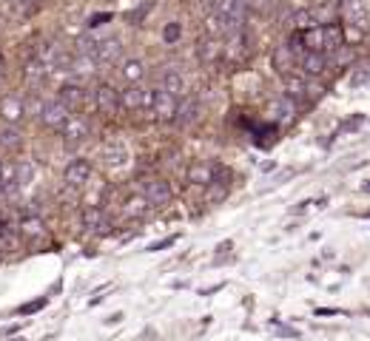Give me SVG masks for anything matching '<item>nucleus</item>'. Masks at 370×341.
Returning a JSON list of instances; mask_svg holds the SVG:
<instances>
[{
  "mask_svg": "<svg viewBox=\"0 0 370 341\" xmlns=\"http://www.w3.org/2000/svg\"><path fill=\"white\" fill-rule=\"evenodd\" d=\"M179 35H182L179 23H168V26L162 29V37H165V43H176V40H179Z\"/></svg>",
  "mask_w": 370,
  "mask_h": 341,
  "instance_id": "29",
  "label": "nucleus"
},
{
  "mask_svg": "<svg viewBox=\"0 0 370 341\" xmlns=\"http://www.w3.org/2000/svg\"><path fill=\"white\" fill-rule=\"evenodd\" d=\"M108 18H111V15H97V18H91V26H100V23L108 21Z\"/></svg>",
  "mask_w": 370,
  "mask_h": 341,
  "instance_id": "34",
  "label": "nucleus"
},
{
  "mask_svg": "<svg viewBox=\"0 0 370 341\" xmlns=\"http://www.w3.org/2000/svg\"><path fill=\"white\" fill-rule=\"evenodd\" d=\"M271 63H274V69L285 77V74H293V71L299 69V54L291 49V43H285V46H276V49H274Z\"/></svg>",
  "mask_w": 370,
  "mask_h": 341,
  "instance_id": "8",
  "label": "nucleus"
},
{
  "mask_svg": "<svg viewBox=\"0 0 370 341\" xmlns=\"http://www.w3.org/2000/svg\"><path fill=\"white\" fill-rule=\"evenodd\" d=\"M174 242H176V239H174V236H171V239H162V242H154V245H151V248H148V250H151V253H154V250H162V248H168V245H174Z\"/></svg>",
  "mask_w": 370,
  "mask_h": 341,
  "instance_id": "33",
  "label": "nucleus"
},
{
  "mask_svg": "<svg viewBox=\"0 0 370 341\" xmlns=\"http://www.w3.org/2000/svg\"><path fill=\"white\" fill-rule=\"evenodd\" d=\"M302 43L305 52H325V29L322 26H310L302 32Z\"/></svg>",
  "mask_w": 370,
  "mask_h": 341,
  "instance_id": "21",
  "label": "nucleus"
},
{
  "mask_svg": "<svg viewBox=\"0 0 370 341\" xmlns=\"http://www.w3.org/2000/svg\"><path fill=\"white\" fill-rule=\"evenodd\" d=\"M94 103H97L100 114H106V117H114V114L123 108V97H120V91H117L114 86H108V83H100V86H97V91H94Z\"/></svg>",
  "mask_w": 370,
  "mask_h": 341,
  "instance_id": "4",
  "label": "nucleus"
},
{
  "mask_svg": "<svg viewBox=\"0 0 370 341\" xmlns=\"http://www.w3.org/2000/svg\"><path fill=\"white\" fill-rule=\"evenodd\" d=\"M97 66H100V63H97L91 54H80V57L69 66V71H72L74 77H91V71H94Z\"/></svg>",
  "mask_w": 370,
  "mask_h": 341,
  "instance_id": "25",
  "label": "nucleus"
},
{
  "mask_svg": "<svg viewBox=\"0 0 370 341\" xmlns=\"http://www.w3.org/2000/svg\"><path fill=\"white\" fill-rule=\"evenodd\" d=\"M21 231H23L26 236H43V233H46V231H43V222H40V219H23Z\"/></svg>",
  "mask_w": 370,
  "mask_h": 341,
  "instance_id": "28",
  "label": "nucleus"
},
{
  "mask_svg": "<svg viewBox=\"0 0 370 341\" xmlns=\"http://www.w3.org/2000/svg\"><path fill=\"white\" fill-rule=\"evenodd\" d=\"M57 100H63L72 111H77V108H83V105H86V88H83L80 83H66V86H60Z\"/></svg>",
  "mask_w": 370,
  "mask_h": 341,
  "instance_id": "15",
  "label": "nucleus"
},
{
  "mask_svg": "<svg viewBox=\"0 0 370 341\" xmlns=\"http://www.w3.org/2000/svg\"><path fill=\"white\" fill-rule=\"evenodd\" d=\"M123 57V43L117 37H103L97 40V49H94V60L97 63H114Z\"/></svg>",
  "mask_w": 370,
  "mask_h": 341,
  "instance_id": "12",
  "label": "nucleus"
},
{
  "mask_svg": "<svg viewBox=\"0 0 370 341\" xmlns=\"http://www.w3.org/2000/svg\"><path fill=\"white\" fill-rule=\"evenodd\" d=\"M83 225H86L91 233H97V236L111 233V222H108V216H106L100 208H94V205L83 211Z\"/></svg>",
  "mask_w": 370,
  "mask_h": 341,
  "instance_id": "13",
  "label": "nucleus"
},
{
  "mask_svg": "<svg viewBox=\"0 0 370 341\" xmlns=\"http://www.w3.org/2000/svg\"><path fill=\"white\" fill-rule=\"evenodd\" d=\"M299 69H302L305 77H319L327 69V54L325 52H305L299 57Z\"/></svg>",
  "mask_w": 370,
  "mask_h": 341,
  "instance_id": "11",
  "label": "nucleus"
},
{
  "mask_svg": "<svg viewBox=\"0 0 370 341\" xmlns=\"http://www.w3.org/2000/svg\"><path fill=\"white\" fill-rule=\"evenodd\" d=\"M0 77H4V60H0Z\"/></svg>",
  "mask_w": 370,
  "mask_h": 341,
  "instance_id": "36",
  "label": "nucleus"
},
{
  "mask_svg": "<svg viewBox=\"0 0 370 341\" xmlns=\"http://www.w3.org/2000/svg\"><path fill=\"white\" fill-rule=\"evenodd\" d=\"M103 159H106V165L108 168H123L125 162H128V151H125V145H120V142H114V145H108L106 151H103Z\"/></svg>",
  "mask_w": 370,
  "mask_h": 341,
  "instance_id": "23",
  "label": "nucleus"
},
{
  "mask_svg": "<svg viewBox=\"0 0 370 341\" xmlns=\"http://www.w3.org/2000/svg\"><path fill=\"white\" fill-rule=\"evenodd\" d=\"M63 180H66V185H72V188H83V185H89V180H91V165H89L86 159H74V162H69L66 170H63Z\"/></svg>",
  "mask_w": 370,
  "mask_h": 341,
  "instance_id": "9",
  "label": "nucleus"
},
{
  "mask_svg": "<svg viewBox=\"0 0 370 341\" xmlns=\"http://www.w3.org/2000/svg\"><path fill=\"white\" fill-rule=\"evenodd\" d=\"M197 117H200V103L194 97H185L182 105H179V111H176V122L191 125V122H197Z\"/></svg>",
  "mask_w": 370,
  "mask_h": 341,
  "instance_id": "22",
  "label": "nucleus"
},
{
  "mask_svg": "<svg viewBox=\"0 0 370 341\" xmlns=\"http://www.w3.org/2000/svg\"><path fill=\"white\" fill-rule=\"evenodd\" d=\"M120 74H123V80H125L128 86H134V83H142V80H145V63H142V60H137V57H131V60H123V66H120Z\"/></svg>",
  "mask_w": 370,
  "mask_h": 341,
  "instance_id": "20",
  "label": "nucleus"
},
{
  "mask_svg": "<svg viewBox=\"0 0 370 341\" xmlns=\"http://www.w3.org/2000/svg\"><path fill=\"white\" fill-rule=\"evenodd\" d=\"M72 114H74V111H72L63 100L55 97V100L43 103V108H40V122H43L46 128H57V131H60V128L72 120Z\"/></svg>",
  "mask_w": 370,
  "mask_h": 341,
  "instance_id": "2",
  "label": "nucleus"
},
{
  "mask_svg": "<svg viewBox=\"0 0 370 341\" xmlns=\"http://www.w3.org/2000/svg\"><path fill=\"white\" fill-rule=\"evenodd\" d=\"M325 54H333L344 46V26L339 23H325Z\"/></svg>",
  "mask_w": 370,
  "mask_h": 341,
  "instance_id": "19",
  "label": "nucleus"
},
{
  "mask_svg": "<svg viewBox=\"0 0 370 341\" xmlns=\"http://www.w3.org/2000/svg\"><path fill=\"white\" fill-rule=\"evenodd\" d=\"M46 77H49V69H46L40 60L29 63V69H26V80H29V86H32V88H40V86L46 83Z\"/></svg>",
  "mask_w": 370,
  "mask_h": 341,
  "instance_id": "26",
  "label": "nucleus"
},
{
  "mask_svg": "<svg viewBox=\"0 0 370 341\" xmlns=\"http://www.w3.org/2000/svg\"><path fill=\"white\" fill-rule=\"evenodd\" d=\"M214 180H217V165H211V162H194L191 168H189V183L191 185H214Z\"/></svg>",
  "mask_w": 370,
  "mask_h": 341,
  "instance_id": "14",
  "label": "nucleus"
},
{
  "mask_svg": "<svg viewBox=\"0 0 370 341\" xmlns=\"http://www.w3.org/2000/svg\"><path fill=\"white\" fill-rule=\"evenodd\" d=\"M60 134H63V142H66V145H80V142H86V139L91 137V128H89V120L72 114V120L60 128Z\"/></svg>",
  "mask_w": 370,
  "mask_h": 341,
  "instance_id": "6",
  "label": "nucleus"
},
{
  "mask_svg": "<svg viewBox=\"0 0 370 341\" xmlns=\"http://www.w3.org/2000/svg\"><path fill=\"white\" fill-rule=\"evenodd\" d=\"M197 54H200V60H203V63L214 66L217 60H223V57H225V43H223L220 37L206 35V37L197 43Z\"/></svg>",
  "mask_w": 370,
  "mask_h": 341,
  "instance_id": "10",
  "label": "nucleus"
},
{
  "mask_svg": "<svg viewBox=\"0 0 370 341\" xmlns=\"http://www.w3.org/2000/svg\"><path fill=\"white\" fill-rule=\"evenodd\" d=\"M367 83H370V63L356 66L353 74H350V86H353V88H361V86H367Z\"/></svg>",
  "mask_w": 370,
  "mask_h": 341,
  "instance_id": "27",
  "label": "nucleus"
},
{
  "mask_svg": "<svg viewBox=\"0 0 370 341\" xmlns=\"http://www.w3.org/2000/svg\"><path fill=\"white\" fill-rule=\"evenodd\" d=\"M361 191H364V194H370V183H367V185H361Z\"/></svg>",
  "mask_w": 370,
  "mask_h": 341,
  "instance_id": "35",
  "label": "nucleus"
},
{
  "mask_svg": "<svg viewBox=\"0 0 370 341\" xmlns=\"http://www.w3.org/2000/svg\"><path fill=\"white\" fill-rule=\"evenodd\" d=\"M15 4L23 9V15H29V12H35L40 6V0H15Z\"/></svg>",
  "mask_w": 370,
  "mask_h": 341,
  "instance_id": "31",
  "label": "nucleus"
},
{
  "mask_svg": "<svg viewBox=\"0 0 370 341\" xmlns=\"http://www.w3.org/2000/svg\"><path fill=\"white\" fill-rule=\"evenodd\" d=\"M159 83H162V88L168 91V94H174V97H185V77H182V71H176V69H165L162 71V77H159Z\"/></svg>",
  "mask_w": 370,
  "mask_h": 341,
  "instance_id": "17",
  "label": "nucleus"
},
{
  "mask_svg": "<svg viewBox=\"0 0 370 341\" xmlns=\"http://www.w3.org/2000/svg\"><path fill=\"white\" fill-rule=\"evenodd\" d=\"M46 304V299H38V301H32V304H26V307H21V313H35V310H40Z\"/></svg>",
  "mask_w": 370,
  "mask_h": 341,
  "instance_id": "32",
  "label": "nucleus"
},
{
  "mask_svg": "<svg viewBox=\"0 0 370 341\" xmlns=\"http://www.w3.org/2000/svg\"><path fill=\"white\" fill-rule=\"evenodd\" d=\"M148 208H151V202L145 200V197H128L125 200V205H123V214L128 216V219H140V216H145L148 214Z\"/></svg>",
  "mask_w": 370,
  "mask_h": 341,
  "instance_id": "24",
  "label": "nucleus"
},
{
  "mask_svg": "<svg viewBox=\"0 0 370 341\" xmlns=\"http://www.w3.org/2000/svg\"><path fill=\"white\" fill-rule=\"evenodd\" d=\"M120 97H123V108L125 111H151V105H154V91L140 86V83H134L125 91H120Z\"/></svg>",
  "mask_w": 370,
  "mask_h": 341,
  "instance_id": "1",
  "label": "nucleus"
},
{
  "mask_svg": "<svg viewBox=\"0 0 370 341\" xmlns=\"http://www.w3.org/2000/svg\"><path fill=\"white\" fill-rule=\"evenodd\" d=\"M142 197L151 202V205H168L171 200H174V191H171V183H165V180H159V177H154V180H145V185H142Z\"/></svg>",
  "mask_w": 370,
  "mask_h": 341,
  "instance_id": "5",
  "label": "nucleus"
},
{
  "mask_svg": "<svg viewBox=\"0 0 370 341\" xmlns=\"http://www.w3.org/2000/svg\"><path fill=\"white\" fill-rule=\"evenodd\" d=\"M176 100H179V97L168 94L165 88H157V91H154V105H151L154 120H159V122L176 120V111H179V103H176Z\"/></svg>",
  "mask_w": 370,
  "mask_h": 341,
  "instance_id": "3",
  "label": "nucleus"
},
{
  "mask_svg": "<svg viewBox=\"0 0 370 341\" xmlns=\"http://www.w3.org/2000/svg\"><path fill=\"white\" fill-rule=\"evenodd\" d=\"M293 117H296V100H291L288 94L271 103V120H274V122L285 125V122H291Z\"/></svg>",
  "mask_w": 370,
  "mask_h": 341,
  "instance_id": "16",
  "label": "nucleus"
},
{
  "mask_svg": "<svg viewBox=\"0 0 370 341\" xmlns=\"http://www.w3.org/2000/svg\"><path fill=\"white\" fill-rule=\"evenodd\" d=\"M32 162H21V188H26L29 183H32Z\"/></svg>",
  "mask_w": 370,
  "mask_h": 341,
  "instance_id": "30",
  "label": "nucleus"
},
{
  "mask_svg": "<svg viewBox=\"0 0 370 341\" xmlns=\"http://www.w3.org/2000/svg\"><path fill=\"white\" fill-rule=\"evenodd\" d=\"M0 165H4V162H0Z\"/></svg>",
  "mask_w": 370,
  "mask_h": 341,
  "instance_id": "37",
  "label": "nucleus"
},
{
  "mask_svg": "<svg viewBox=\"0 0 370 341\" xmlns=\"http://www.w3.org/2000/svg\"><path fill=\"white\" fill-rule=\"evenodd\" d=\"M23 117H26V103H23V97L9 94V97L0 100V122L21 125V122H23Z\"/></svg>",
  "mask_w": 370,
  "mask_h": 341,
  "instance_id": "7",
  "label": "nucleus"
},
{
  "mask_svg": "<svg viewBox=\"0 0 370 341\" xmlns=\"http://www.w3.org/2000/svg\"><path fill=\"white\" fill-rule=\"evenodd\" d=\"M0 145H4L6 151H21L23 148V134L18 125L12 122H0Z\"/></svg>",
  "mask_w": 370,
  "mask_h": 341,
  "instance_id": "18",
  "label": "nucleus"
}]
</instances>
